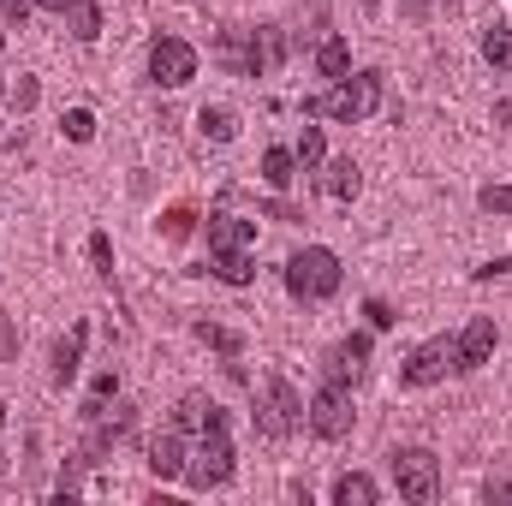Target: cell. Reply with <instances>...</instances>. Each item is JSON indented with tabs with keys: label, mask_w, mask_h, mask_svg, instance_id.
<instances>
[{
	"label": "cell",
	"mask_w": 512,
	"mask_h": 506,
	"mask_svg": "<svg viewBox=\"0 0 512 506\" xmlns=\"http://www.w3.org/2000/svg\"><path fill=\"white\" fill-rule=\"evenodd\" d=\"M304 417H310V429H316L322 441H346V435H352V393H346V381H322V387L310 393Z\"/></svg>",
	"instance_id": "cell-6"
},
{
	"label": "cell",
	"mask_w": 512,
	"mask_h": 506,
	"mask_svg": "<svg viewBox=\"0 0 512 506\" xmlns=\"http://www.w3.org/2000/svg\"><path fill=\"white\" fill-rule=\"evenodd\" d=\"M60 126H66V137H72V143H90V137H96V114H90V108H72Z\"/></svg>",
	"instance_id": "cell-23"
},
{
	"label": "cell",
	"mask_w": 512,
	"mask_h": 506,
	"mask_svg": "<svg viewBox=\"0 0 512 506\" xmlns=\"http://www.w3.org/2000/svg\"><path fill=\"white\" fill-rule=\"evenodd\" d=\"M221 423H227V417H221L215 399H203V393H185V399H179V429H197V435H203V429H221Z\"/></svg>",
	"instance_id": "cell-14"
},
{
	"label": "cell",
	"mask_w": 512,
	"mask_h": 506,
	"mask_svg": "<svg viewBox=\"0 0 512 506\" xmlns=\"http://www.w3.org/2000/svg\"><path fill=\"white\" fill-rule=\"evenodd\" d=\"M495 120H501V126L512 131V96H507V102H501V108H495Z\"/></svg>",
	"instance_id": "cell-33"
},
{
	"label": "cell",
	"mask_w": 512,
	"mask_h": 506,
	"mask_svg": "<svg viewBox=\"0 0 512 506\" xmlns=\"http://www.w3.org/2000/svg\"><path fill=\"white\" fill-rule=\"evenodd\" d=\"M262 179H268L274 191H286V185L298 179V155H292V149H268V155H262Z\"/></svg>",
	"instance_id": "cell-18"
},
{
	"label": "cell",
	"mask_w": 512,
	"mask_h": 506,
	"mask_svg": "<svg viewBox=\"0 0 512 506\" xmlns=\"http://www.w3.org/2000/svg\"><path fill=\"white\" fill-rule=\"evenodd\" d=\"M447 370H453V340H429V346H417V352L405 358L399 381H405V387H429V381H441Z\"/></svg>",
	"instance_id": "cell-9"
},
{
	"label": "cell",
	"mask_w": 512,
	"mask_h": 506,
	"mask_svg": "<svg viewBox=\"0 0 512 506\" xmlns=\"http://www.w3.org/2000/svg\"><path fill=\"white\" fill-rule=\"evenodd\" d=\"M197 126L209 131V137H215V143H227V137H233V114H227V108H203V120H197Z\"/></svg>",
	"instance_id": "cell-26"
},
{
	"label": "cell",
	"mask_w": 512,
	"mask_h": 506,
	"mask_svg": "<svg viewBox=\"0 0 512 506\" xmlns=\"http://www.w3.org/2000/svg\"><path fill=\"white\" fill-rule=\"evenodd\" d=\"M72 24H78V36L90 42V36H96V6H78V12H72Z\"/></svg>",
	"instance_id": "cell-30"
},
{
	"label": "cell",
	"mask_w": 512,
	"mask_h": 506,
	"mask_svg": "<svg viewBox=\"0 0 512 506\" xmlns=\"http://www.w3.org/2000/svg\"><path fill=\"white\" fill-rule=\"evenodd\" d=\"M298 423H304V399L292 393V381L286 376H268L262 381V393H256V429H262L268 441H286Z\"/></svg>",
	"instance_id": "cell-4"
},
{
	"label": "cell",
	"mask_w": 512,
	"mask_h": 506,
	"mask_svg": "<svg viewBox=\"0 0 512 506\" xmlns=\"http://www.w3.org/2000/svg\"><path fill=\"white\" fill-rule=\"evenodd\" d=\"M489 215H512V185H483V197H477Z\"/></svg>",
	"instance_id": "cell-27"
},
{
	"label": "cell",
	"mask_w": 512,
	"mask_h": 506,
	"mask_svg": "<svg viewBox=\"0 0 512 506\" xmlns=\"http://www.w3.org/2000/svg\"><path fill=\"white\" fill-rule=\"evenodd\" d=\"M84 340H90V328L84 322H72V334L54 346V387H66V381L78 376V358H84Z\"/></svg>",
	"instance_id": "cell-13"
},
{
	"label": "cell",
	"mask_w": 512,
	"mask_h": 506,
	"mask_svg": "<svg viewBox=\"0 0 512 506\" xmlns=\"http://www.w3.org/2000/svg\"><path fill=\"white\" fill-rule=\"evenodd\" d=\"M191 227H197V215H191V209H185V203H179V209H167V215H161V233H167V239H191Z\"/></svg>",
	"instance_id": "cell-24"
},
{
	"label": "cell",
	"mask_w": 512,
	"mask_h": 506,
	"mask_svg": "<svg viewBox=\"0 0 512 506\" xmlns=\"http://www.w3.org/2000/svg\"><path fill=\"white\" fill-rule=\"evenodd\" d=\"M149 471L155 477H185V441H179V429H167V435L149 441Z\"/></svg>",
	"instance_id": "cell-12"
},
{
	"label": "cell",
	"mask_w": 512,
	"mask_h": 506,
	"mask_svg": "<svg viewBox=\"0 0 512 506\" xmlns=\"http://www.w3.org/2000/svg\"><path fill=\"white\" fill-rule=\"evenodd\" d=\"M286 292H292L298 304L334 298V292H340V256L328 251V245H304V251L286 262Z\"/></svg>",
	"instance_id": "cell-2"
},
{
	"label": "cell",
	"mask_w": 512,
	"mask_h": 506,
	"mask_svg": "<svg viewBox=\"0 0 512 506\" xmlns=\"http://www.w3.org/2000/svg\"><path fill=\"white\" fill-rule=\"evenodd\" d=\"M256 245V227L239 221V215H209V251L227 256V251H251Z\"/></svg>",
	"instance_id": "cell-11"
},
{
	"label": "cell",
	"mask_w": 512,
	"mask_h": 506,
	"mask_svg": "<svg viewBox=\"0 0 512 506\" xmlns=\"http://www.w3.org/2000/svg\"><path fill=\"white\" fill-rule=\"evenodd\" d=\"M483 60H489V66H512V30L507 24H495V30L483 36Z\"/></svg>",
	"instance_id": "cell-21"
},
{
	"label": "cell",
	"mask_w": 512,
	"mask_h": 506,
	"mask_svg": "<svg viewBox=\"0 0 512 506\" xmlns=\"http://www.w3.org/2000/svg\"><path fill=\"white\" fill-rule=\"evenodd\" d=\"M292 155H298V167H304V173H316V167H322V155H328L322 126H304V137H298V149H292Z\"/></svg>",
	"instance_id": "cell-20"
},
{
	"label": "cell",
	"mask_w": 512,
	"mask_h": 506,
	"mask_svg": "<svg viewBox=\"0 0 512 506\" xmlns=\"http://www.w3.org/2000/svg\"><path fill=\"white\" fill-rule=\"evenodd\" d=\"M90 256H96V274H114V245H108V233L90 239Z\"/></svg>",
	"instance_id": "cell-28"
},
{
	"label": "cell",
	"mask_w": 512,
	"mask_h": 506,
	"mask_svg": "<svg viewBox=\"0 0 512 506\" xmlns=\"http://www.w3.org/2000/svg\"><path fill=\"white\" fill-rule=\"evenodd\" d=\"M36 6H48V12H66V6H72V0H36Z\"/></svg>",
	"instance_id": "cell-34"
},
{
	"label": "cell",
	"mask_w": 512,
	"mask_h": 506,
	"mask_svg": "<svg viewBox=\"0 0 512 506\" xmlns=\"http://www.w3.org/2000/svg\"><path fill=\"white\" fill-rule=\"evenodd\" d=\"M316 72H322V78H346V72H352V42H346V36H328V42L316 48Z\"/></svg>",
	"instance_id": "cell-15"
},
{
	"label": "cell",
	"mask_w": 512,
	"mask_h": 506,
	"mask_svg": "<svg viewBox=\"0 0 512 506\" xmlns=\"http://www.w3.org/2000/svg\"><path fill=\"white\" fill-rule=\"evenodd\" d=\"M149 78H155L161 90L191 84V78H197V48H191L185 36H155V42H149Z\"/></svg>",
	"instance_id": "cell-7"
},
{
	"label": "cell",
	"mask_w": 512,
	"mask_h": 506,
	"mask_svg": "<svg viewBox=\"0 0 512 506\" xmlns=\"http://www.w3.org/2000/svg\"><path fill=\"white\" fill-rule=\"evenodd\" d=\"M0 42H6V18H0Z\"/></svg>",
	"instance_id": "cell-35"
},
{
	"label": "cell",
	"mask_w": 512,
	"mask_h": 506,
	"mask_svg": "<svg viewBox=\"0 0 512 506\" xmlns=\"http://www.w3.org/2000/svg\"><path fill=\"white\" fill-rule=\"evenodd\" d=\"M334 506H376V483H370L364 471H346V477L334 483Z\"/></svg>",
	"instance_id": "cell-17"
},
{
	"label": "cell",
	"mask_w": 512,
	"mask_h": 506,
	"mask_svg": "<svg viewBox=\"0 0 512 506\" xmlns=\"http://www.w3.org/2000/svg\"><path fill=\"white\" fill-rule=\"evenodd\" d=\"M30 6H36V0H6V24H24V18H30Z\"/></svg>",
	"instance_id": "cell-32"
},
{
	"label": "cell",
	"mask_w": 512,
	"mask_h": 506,
	"mask_svg": "<svg viewBox=\"0 0 512 506\" xmlns=\"http://www.w3.org/2000/svg\"><path fill=\"white\" fill-rule=\"evenodd\" d=\"M495 340H501V328H495V316H477L459 340H453V370L459 376H471V370H483L489 364V352H495Z\"/></svg>",
	"instance_id": "cell-8"
},
{
	"label": "cell",
	"mask_w": 512,
	"mask_h": 506,
	"mask_svg": "<svg viewBox=\"0 0 512 506\" xmlns=\"http://www.w3.org/2000/svg\"><path fill=\"white\" fill-rule=\"evenodd\" d=\"M215 274L227 280V286H251V251H227V256H215Z\"/></svg>",
	"instance_id": "cell-19"
},
{
	"label": "cell",
	"mask_w": 512,
	"mask_h": 506,
	"mask_svg": "<svg viewBox=\"0 0 512 506\" xmlns=\"http://www.w3.org/2000/svg\"><path fill=\"white\" fill-rule=\"evenodd\" d=\"M364 364H370V334H352V340H340L334 352H328V381H358L364 376Z\"/></svg>",
	"instance_id": "cell-10"
},
{
	"label": "cell",
	"mask_w": 512,
	"mask_h": 506,
	"mask_svg": "<svg viewBox=\"0 0 512 506\" xmlns=\"http://www.w3.org/2000/svg\"><path fill=\"white\" fill-rule=\"evenodd\" d=\"M227 477H233V441H227V423H221V429H203L197 453L185 459V483L191 489H221Z\"/></svg>",
	"instance_id": "cell-5"
},
{
	"label": "cell",
	"mask_w": 512,
	"mask_h": 506,
	"mask_svg": "<svg viewBox=\"0 0 512 506\" xmlns=\"http://www.w3.org/2000/svg\"><path fill=\"white\" fill-rule=\"evenodd\" d=\"M18 352V334H12V322H6V310H0V358H12Z\"/></svg>",
	"instance_id": "cell-31"
},
{
	"label": "cell",
	"mask_w": 512,
	"mask_h": 506,
	"mask_svg": "<svg viewBox=\"0 0 512 506\" xmlns=\"http://www.w3.org/2000/svg\"><path fill=\"white\" fill-rule=\"evenodd\" d=\"M197 340L215 346V352H239V334L233 328H215V322H197Z\"/></svg>",
	"instance_id": "cell-25"
},
{
	"label": "cell",
	"mask_w": 512,
	"mask_h": 506,
	"mask_svg": "<svg viewBox=\"0 0 512 506\" xmlns=\"http://www.w3.org/2000/svg\"><path fill=\"white\" fill-rule=\"evenodd\" d=\"M364 316H370V328H393V322H399V316H393V304H382V298H370V310H364Z\"/></svg>",
	"instance_id": "cell-29"
},
{
	"label": "cell",
	"mask_w": 512,
	"mask_h": 506,
	"mask_svg": "<svg viewBox=\"0 0 512 506\" xmlns=\"http://www.w3.org/2000/svg\"><path fill=\"white\" fill-rule=\"evenodd\" d=\"M387 471H393V483H399L405 501L429 506L441 495V459H435L429 447H399V453H387Z\"/></svg>",
	"instance_id": "cell-3"
},
{
	"label": "cell",
	"mask_w": 512,
	"mask_h": 506,
	"mask_svg": "<svg viewBox=\"0 0 512 506\" xmlns=\"http://www.w3.org/2000/svg\"><path fill=\"white\" fill-rule=\"evenodd\" d=\"M358 185H364V179H358V161H352V155H346V161H334V167L322 173V191H328V197H340V203H352V197H358Z\"/></svg>",
	"instance_id": "cell-16"
},
{
	"label": "cell",
	"mask_w": 512,
	"mask_h": 506,
	"mask_svg": "<svg viewBox=\"0 0 512 506\" xmlns=\"http://www.w3.org/2000/svg\"><path fill=\"white\" fill-rule=\"evenodd\" d=\"M376 102H382V72H358V78H340V84L322 90V96H304V114H310V120L358 126V120L376 114Z\"/></svg>",
	"instance_id": "cell-1"
},
{
	"label": "cell",
	"mask_w": 512,
	"mask_h": 506,
	"mask_svg": "<svg viewBox=\"0 0 512 506\" xmlns=\"http://www.w3.org/2000/svg\"><path fill=\"white\" fill-rule=\"evenodd\" d=\"M36 96H42V90H36V78H12V84H6V108H18V114H30V108H36Z\"/></svg>",
	"instance_id": "cell-22"
}]
</instances>
